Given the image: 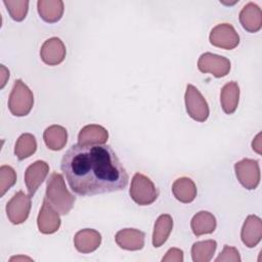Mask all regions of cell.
Wrapping results in <instances>:
<instances>
[{
  "label": "cell",
  "instance_id": "obj_1",
  "mask_svg": "<svg viewBox=\"0 0 262 262\" xmlns=\"http://www.w3.org/2000/svg\"><path fill=\"white\" fill-rule=\"evenodd\" d=\"M60 169L74 193L81 196L110 193L127 187L129 175L110 145L73 144Z\"/></svg>",
  "mask_w": 262,
  "mask_h": 262
},
{
  "label": "cell",
  "instance_id": "obj_2",
  "mask_svg": "<svg viewBox=\"0 0 262 262\" xmlns=\"http://www.w3.org/2000/svg\"><path fill=\"white\" fill-rule=\"evenodd\" d=\"M45 199L60 215H67L76 202V196L68 190L62 175L57 172L51 173L47 179Z\"/></svg>",
  "mask_w": 262,
  "mask_h": 262
},
{
  "label": "cell",
  "instance_id": "obj_3",
  "mask_svg": "<svg viewBox=\"0 0 262 262\" xmlns=\"http://www.w3.org/2000/svg\"><path fill=\"white\" fill-rule=\"evenodd\" d=\"M34 105V95L31 89L20 80H15L8 98V108L13 116H27Z\"/></svg>",
  "mask_w": 262,
  "mask_h": 262
},
{
  "label": "cell",
  "instance_id": "obj_4",
  "mask_svg": "<svg viewBox=\"0 0 262 262\" xmlns=\"http://www.w3.org/2000/svg\"><path fill=\"white\" fill-rule=\"evenodd\" d=\"M129 194L137 205L147 206L158 199L159 190L147 176L135 173L131 180Z\"/></svg>",
  "mask_w": 262,
  "mask_h": 262
},
{
  "label": "cell",
  "instance_id": "obj_5",
  "mask_svg": "<svg viewBox=\"0 0 262 262\" xmlns=\"http://www.w3.org/2000/svg\"><path fill=\"white\" fill-rule=\"evenodd\" d=\"M184 99L186 112L191 119L196 122H205L208 119L210 114L209 105L196 87L188 84Z\"/></svg>",
  "mask_w": 262,
  "mask_h": 262
},
{
  "label": "cell",
  "instance_id": "obj_6",
  "mask_svg": "<svg viewBox=\"0 0 262 262\" xmlns=\"http://www.w3.org/2000/svg\"><path fill=\"white\" fill-rule=\"evenodd\" d=\"M31 195L26 194L19 190L6 204V214L9 221L13 224L24 223L30 214L31 210Z\"/></svg>",
  "mask_w": 262,
  "mask_h": 262
},
{
  "label": "cell",
  "instance_id": "obj_7",
  "mask_svg": "<svg viewBox=\"0 0 262 262\" xmlns=\"http://www.w3.org/2000/svg\"><path fill=\"white\" fill-rule=\"evenodd\" d=\"M235 176L247 189H255L260 182V167L256 160L243 159L234 164Z\"/></svg>",
  "mask_w": 262,
  "mask_h": 262
},
{
  "label": "cell",
  "instance_id": "obj_8",
  "mask_svg": "<svg viewBox=\"0 0 262 262\" xmlns=\"http://www.w3.org/2000/svg\"><path fill=\"white\" fill-rule=\"evenodd\" d=\"M209 40L213 46L231 50L238 45L239 36L232 25L225 23L219 24L211 30Z\"/></svg>",
  "mask_w": 262,
  "mask_h": 262
},
{
  "label": "cell",
  "instance_id": "obj_9",
  "mask_svg": "<svg viewBox=\"0 0 262 262\" xmlns=\"http://www.w3.org/2000/svg\"><path fill=\"white\" fill-rule=\"evenodd\" d=\"M228 58L211 52L203 53L198 60V68L202 73H210L216 78L225 77L230 71Z\"/></svg>",
  "mask_w": 262,
  "mask_h": 262
},
{
  "label": "cell",
  "instance_id": "obj_10",
  "mask_svg": "<svg viewBox=\"0 0 262 262\" xmlns=\"http://www.w3.org/2000/svg\"><path fill=\"white\" fill-rule=\"evenodd\" d=\"M67 49L63 42L57 38L52 37L47 39L41 46L40 57L48 66H57L61 63L66 57Z\"/></svg>",
  "mask_w": 262,
  "mask_h": 262
},
{
  "label": "cell",
  "instance_id": "obj_11",
  "mask_svg": "<svg viewBox=\"0 0 262 262\" xmlns=\"http://www.w3.org/2000/svg\"><path fill=\"white\" fill-rule=\"evenodd\" d=\"M37 224L39 231L44 234L54 233L60 226L59 213L47 202L45 198L37 218Z\"/></svg>",
  "mask_w": 262,
  "mask_h": 262
},
{
  "label": "cell",
  "instance_id": "obj_12",
  "mask_svg": "<svg viewBox=\"0 0 262 262\" xmlns=\"http://www.w3.org/2000/svg\"><path fill=\"white\" fill-rule=\"evenodd\" d=\"M49 172V166L45 161H36L31 164L25 172V183L31 196L35 194L39 186L45 180Z\"/></svg>",
  "mask_w": 262,
  "mask_h": 262
},
{
  "label": "cell",
  "instance_id": "obj_13",
  "mask_svg": "<svg viewBox=\"0 0 262 262\" xmlns=\"http://www.w3.org/2000/svg\"><path fill=\"white\" fill-rule=\"evenodd\" d=\"M262 237V221L256 215H249L242 227L241 238L248 248L256 247Z\"/></svg>",
  "mask_w": 262,
  "mask_h": 262
},
{
  "label": "cell",
  "instance_id": "obj_14",
  "mask_svg": "<svg viewBox=\"0 0 262 262\" xmlns=\"http://www.w3.org/2000/svg\"><path fill=\"white\" fill-rule=\"evenodd\" d=\"M115 239L121 249L138 251L144 246V232L135 228H124L116 233Z\"/></svg>",
  "mask_w": 262,
  "mask_h": 262
},
{
  "label": "cell",
  "instance_id": "obj_15",
  "mask_svg": "<svg viewBox=\"0 0 262 262\" xmlns=\"http://www.w3.org/2000/svg\"><path fill=\"white\" fill-rule=\"evenodd\" d=\"M101 243V234L91 228L79 230L74 237V245L78 252L88 254L94 252Z\"/></svg>",
  "mask_w": 262,
  "mask_h": 262
},
{
  "label": "cell",
  "instance_id": "obj_16",
  "mask_svg": "<svg viewBox=\"0 0 262 262\" xmlns=\"http://www.w3.org/2000/svg\"><path fill=\"white\" fill-rule=\"evenodd\" d=\"M238 17L242 27L250 33H256L262 27V11L254 2L246 4L241 10Z\"/></svg>",
  "mask_w": 262,
  "mask_h": 262
},
{
  "label": "cell",
  "instance_id": "obj_17",
  "mask_svg": "<svg viewBox=\"0 0 262 262\" xmlns=\"http://www.w3.org/2000/svg\"><path fill=\"white\" fill-rule=\"evenodd\" d=\"M108 139L107 130L96 124L84 126L78 134V143L81 145L104 144Z\"/></svg>",
  "mask_w": 262,
  "mask_h": 262
},
{
  "label": "cell",
  "instance_id": "obj_18",
  "mask_svg": "<svg viewBox=\"0 0 262 262\" xmlns=\"http://www.w3.org/2000/svg\"><path fill=\"white\" fill-rule=\"evenodd\" d=\"M37 9L43 20L53 24L61 18L64 8L61 0H39Z\"/></svg>",
  "mask_w": 262,
  "mask_h": 262
},
{
  "label": "cell",
  "instance_id": "obj_19",
  "mask_svg": "<svg viewBox=\"0 0 262 262\" xmlns=\"http://www.w3.org/2000/svg\"><path fill=\"white\" fill-rule=\"evenodd\" d=\"M239 100V87L236 82L226 83L220 92V102L225 114L231 115L235 112Z\"/></svg>",
  "mask_w": 262,
  "mask_h": 262
},
{
  "label": "cell",
  "instance_id": "obj_20",
  "mask_svg": "<svg viewBox=\"0 0 262 262\" xmlns=\"http://www.w3.org/2000/svg\"><path fill=\"white\" fill-rule=\"evenodd\" d=\"M216 225L215 216L208 211H200L190 221V227L195 236L212 233L216 229Z\"/></svg>",
  "mask_w": 262,
  "mask_h": 262
},
{
  "label": "cell",
  "instance_id": "obj_21",
  "mask_svg": "<svg viewBox=\"0 0 262 262\" xmlns=\"http://www.w3.org/2000/svg\"><path fill=\"white\" fill-rule=\"evenodd\" d=\"M172 192L176 200L181 203H191L196 196V186L188 177H180L172 184Z\"/></svg>",
  "mask_w": 262,
  "mask_h": 262
},
{
  "label": "cell",
  "instance_id": "obj_22",
  "mask_svg": "<svg viewBox=\"0 0 262 262\" xmlns=\"http://www.w3.org/2000/svg\"><path fill=\"white\" fill-rule=\"evenodd\" d=\"M43 139L49 149L60 150L66 146L68 141L67 129L60 125H51L45 129Z\"/></svg>",
  "mask_w": 262,
  "mask_h": 262
},
{
  "label": "cell",
  "instance_id": "obj_23",
  "mask_svg": "<svg viewBox=\"0 0 262 262\" xmlns=\"http://www.w3.org/2000/svg\"><path fill=\"white\" fill-rule=\"evenodd\" d=\"M173 228V219L169 214H162L155 222L152 232V246L160 248L168 239Z\"/></svg>",
  "mask_w": 262,
  "mask_h": 262
},
{
  "label": "cell",
  "instance_id": "obj_24",
  "mask_svg": "<svg viewBox=\"0 0 262 262\" xmlns=\"http://www.w3.org/2000/svg\"><path fill=\"white\" fill-rule=\"evenodd\" d=\"M217 243L214 239L196 242L191 247V258L193 262H209L216 251Z\"/></svg>",
  "mask_w": 262,
  "mask_h": 262
},
{
  "label": "cell",
  "instance_id": "obj_25",
  "mask_svg": "<svg viewBox=\"0 0 262 262\" xmlns=\"http://www.w3.org/2000/svg\"><path fill=\"white\" fill-rule=\"evenodd\" d=\"M37 149V141L33 134L24 133L21 134L14 146V155L19 161H23L29 157H31Z\"/></svg>",
  "mask_w": 262,
  "mask_h": 262
},
{
  "label": "cell",
  "instance_id": "obj_26",
  "mask_svg": "<svg viewBox=\"0 0 262 262\" xmlns=\"http://www.w3.org/2000/svg\"><path fill=\"white\" fill-rule=\"evenodd\" d=\"M3 3L13 20L21 21L26 17L29 8L28 0H4Z\"/></svg>",
  "mask_w": 262,
  "mask_h": 262
},
{
  "label": "cell",
  "instance_id": "obj_27",
  "mask_svg": "<svg viewBox=\"0 0 262 262\" xmlns=\"http://www.w3.org/2000/svg\"><path fill=\"white\" fill-rule=\"evenodd\" d=\"M16 182V173L14 169L7 165L0 167V195L3 196L5 192Z\"/></svg>",
  "mask_w": 262,
  "mask_h": 262
},
{
  "label": "cell",
  "instance_id": "obj_28",
  "mask_svg": "<svg viewBox=\"0 0 262 262\" xmlns=\"http://www.w3.org/2000/svg\"><path fill=\"white\" fill-rule=\"evenodd\" d=\"M216 262H227V261H232V262H239L241 261V257H239V253L237 251V249H235L234 247H229L227 245H225L223 247L222 252L220 253V255L216 258L215 260Z\"/></svg>",
  "mask_w": 262,
  "mask_h": 262
},
{
  "label": "cell",
  "instance_id": "obj_29",
  "mask_svg": "<svg viewBox=\"0 0 262 262\" xmlns=\"http://www.w3.org/2000/svg\"><path fill=\"white\" fill-rule=\"evenodd\" d=\"M163 262H182L183 261V251L178 248H171L166 255L162 258Z\"/></svg>",
  "mask_w": 262,
  "mask_h": 262
},
{
  "label": "cell",
  "instance_id": "obj_30",
  "mask_svg": "<svg viewBox=\"0 0 262 262\" xmlns=\"http://www.w3.org/2000/svg\"><path fill=\"white\" fill-rule=\"evenodd\" d=\"M1 88H3L4 87V85H5V83H6V80L9 78V71L3 66V64H1Z\"/></svg>",
  "mask_w": 262,
  "mask_h": 262
},
{
  "label": "cell",
  "instance_id": "obj_31",
  "mask_svg": "<svg viewBox=\"0 0 262 262\" xmlns=\"http://www.w3.org/2000/svg\"><path fill=\"white\" fill-rule=\"evenodd\" d=\"M260 137H261V134L259 133L256 137H255V139L253 140V142H252V146H253V149L255 150V151H257L258 154H261V143H260Z\"/></svg>",
  "mask_w": 262,
  "mask_h": 262
}]
</instances>
